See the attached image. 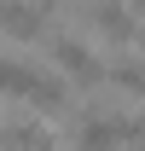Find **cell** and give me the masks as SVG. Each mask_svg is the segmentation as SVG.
I'll return each instance as SVG.
<instances>
[{
    "label": "cell",
    "instance_id": "1",
    "mask_svg": "<svg viewBox=\"0 0 145 151\" xmlns=\"http://www.w3.org/2000/svg\"><path fill=\"white\" fill-rule=\"evenodd\" d=\"M0 93H12V99H29L35 111H70V87H64V76H47L35 70L29 58H12V52H0Z\"/></svg>",
    "mask_w": 145,
    "mask_h": 151
},
{
    "label": "cell",
    "instance_id": "4",
    "mask_svg": "<svg viewBox=\"0 0 145 151\" xmlns=\"http://www.w3.org/2000/svg\"><path fill=\"white\" fill-rule=\"evenodd\" d=\"M81 18H87L105 41H134L139 35V12H128V6H93V12H81Z\"/></svg>",
    "mask_w": 145,
    "mask_h": 151
},
{
    "label": "cell",
    "instance_id": "2",
    "mask_svg": "<svg viewBox=\"0 0 145 151\" xmlns=\"http://www.w3.org/2000/svg\"><path fill=\"white\" fill-rule=\"evenodd\" d=\"M134 139V122L128 116H110L105 105H93L81 116V128H75V151H122Z\"/></svg>",
    "mask_w": 145,
    "mask_h": 151
},
{
    "label": "cell",
    "instance_id": "3",
    "mask_svg": "<svg viewBox=\"0 0 145 151\" xmlns=\"http://www.w3.org/2000/svg\"><path fill=\"white\" fill-rule=\"evenodd\" d=\"M47 47H52V58H58V70H70L75 81H81V87H99V81H105V64H99V58H93V47L81 35H52L47 41Z\"/></svg>",
    "mask_w": 145,
    "mask_h": 151
},
{
    "label": "cell",
    "instance_id": "8",
    "mask_svg": "<svg viewBox=\"0 0 145 151\" xmlns=\"http://www.w3.org/2000/svg\"><path fill=\"white\" fill-rule=\"evenodd\" d=\"M134 145H145V111L134 116Z\"/></svg>",
    "mask_w": 145,
    "mask_h": 151
},
{
    "label": "cell",
    "instance_id": "7",
    "mask_svg": "<svg viewBox=\"0 0 145 151\" xmlns=\"http://www.w3.org/2000/svg\"><path fill=\"white\" fill-rule=\"evenodd\" d=\"M110 81L145 99V58H134V52H128V58H116V64H110Z\"/></svg>",
    "mask_w": 145,
    "mask_h": 151
},
{
    "label": "cell",
    "instance_id": "6",
    "mask_svg": "<svg viewBox=\"0 0 145 151\" xmlns=\"http://www.w3.org/2000/svg\"><path fill=\"white\" fill-rule=\"evenodd\" d=\"M47 23H52V12H47V6H18V0H12V6H0V29H6V35H41V29H47Z\"/></svg>",
    "mask_w": 145,
    "mask_h": 151
},
{
    "label": "cell",
    "instance_id": "9",
    "mask_svg": "<svg viewBox=\"0 0 145 151\" xmlns=\"http://www.w3.org/2000/svg\"><path fill=\"white\" fill-rule=\"evenodd\" d=\"M139 41H145V35H139Z\"/></svg>",
    "mask_w": 145,
    "mask_h": 151
},
{
    "label": "cell",
    "instance_id": "5",
    "mask_svg": "<svg viewBox=\"0 0 145 151\" xmlns=\"http://www.w3.org/2000/svg\"><path fill=\"white\" fill-rule=\"evenodd\" d=\"M0 151H52V139L35 116H12V122H0Z\"/></svg>",
    "mask_w": 145,
    "mask_h": 151
}]
</instances>
